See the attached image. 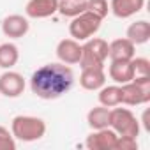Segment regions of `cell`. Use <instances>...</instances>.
I'll list each match as a JSON object with an SVG mask.
<instances>
[{
    "instance_id": "cell-21",
    "label": "cell",
    "mask_w": 150,
    "mask_h": 150,
    "mask_svg": "<svg viewBox=\"0 0 150 150\" xmlns=\"http://www.w3.org/2000/svg\"><path fill=\"white\" fill-rule=\"evenodd\" d=\"M131 64H132V69H134V78H150V60L148 58L134 57L131 60Z\"/></svg>"
},
{
    "instance_id": "cell-8",
    "label": "cell",
    "mask_w": 150,
    "mask_h": 150,
    "mask_svg": "<svg viewBox=\"0 0 150 150\" xmlns=\"http://www.w3.org/2000/svg\"><path fill=\"white\" fill-rule=\"evenodd\" d=\"M118 134L111 129V127H104V129H96L92 131L87 139H85V146L88 150H115V143H117Z\"/></svg>"
},
{
    "instance_id": "cell-17",
    "label": "cell",
    "mask_w": 150,
    "mask_h": 150,
    "mask_svg": "<svg viewBox=\"0 0 150 150\" xmlns=\"http://www.w3.org/2000/svg\"><path fill=\"white\" fill-rule=\"evenodd\" d=\"M87 124L92 131L96 129H104V127H110V108L99 104L96 108H92L88 113H87Z\"/></svg>"
},
{
    "instance_id": "cell-19",
    "label": "cell",
    "mask_w": 150,
    "mask_h": 150,
    "mask_svg": "<svg viewBox=\"0 0 150 150\" xmlns=\"http://www.w3.org/2000/svg\"><path fill=\"white\" fill-rule=\"evenodd\" d=\"M97 97H99V104L106 106V108H115L120 106V85H104L97 90Z\"/></svg>"
},
{
    "instance_id": "cell-2",
    "label": "cell",
    "mask_w": 150,
    "mask_h": 150,
    "mask_svg": "<svg viewBox=\"0 0 150 150\" xmlns=\"http://www.w3.org/2000/svg\"><path fill=\"white\" fill-rule=\"evenodd\" d=\"M11 132L14 139H20L23 143H32L46 134V122L32 115H18L11 122Z\"/></svg>"
},
{
    "instance_id": "cell-6",
    "label": "cell",
    "mask_w": 150,
    "mask_h": 150,
    "mask_svg": "<svg viewBox=\"0 0 150 150\" xmlns=\"http://www.w3.org/2000/svg\"><path fill=\"white\" fill-rule=\"evenodd\" d=\"M108 55H110L108 42L101 37H90L81 44L80 65L81 67H96V65L104 67V62L108 60Z\"/></svg>"
},
{
    "instance_id": "cell-16",
    "label": "cell",
    "mask_w": 150,
    "mask_h": 150,
    "mask_svg": "<svg viewBox=\"0 0 150 150\" xmlns=\"http://www.w3.org/2000/svg\"><path fill=\"white\" fill-rule=\"evenodd\" d=\"M125 37L134 46L148 42V39H150V23L146 20H138V21L131 23L129 28H127V32H125Z\"/></svg>"
},
{
    "instance_id": "cell-10",
    "label": "cell",
    "mask_w": 150,
    "mask_h": 150,
    "mask_svg": "<svg viewBox=\"0 0 150 150\" xmlns=\"http://www.w3.org/2000/svg\"><path fill=\"white\" fill-rule=\"evenodd\" d=\"M58 13V0H28L25 6L27 18L44 20Z\"/></svg>"
},
{
    "instance_id": "cell-7",
    "label": "cell",
    "mask_w": 150,
    "mask_h": 150,
    "mask_svg": "<svg viewBox=\"0 0 150 150\" xmlns=\"http://www.w3.org/2000/svg\"><path fill=\"white\" fill-rule=\"evenodd\" d=\"M25 87L27 81L20 72L7 69L4 74H0V94L4 97H11V99L20 97L25 92Z\"/></svg>"
},
{
    "instance_id": "cell-14",
    "label": "cell",
    "mask_w": 150,
    "mask_h": 150,
    "mask_svg": "<svg viewBox=\"0 0 150 150\" xmlns=\"http://www.w3.org/2000/svg\"><path fill=\"white\" fill-rule=\"evenodd\" d=\"M143 7H145V0H111L110 4V11L120 20L138 14Z\"/></svg>"
},
{
    "instance_id": "cell-22",
    "label": "cell",
    "mask_w": 150,
    "mask_h": 150,
    "mask_svg": "<svg viewBox=\"0 0 150 150\" xmlns=\"http://www.w3.org/2000/svg\"><path fill=\"white\" fill-rule=\"evenodd\" d=\"M87 11L104 20L110 13V4H108V0H87Z\"/></svg>"
},
{
    "instance_id": "cell-12",
    "label": "cell",
    "mask_w": 150,
    "mask_h": 150,
    "mask_svg": "<svg viewBox=\"0 0 150 150\" xmlns=\"http://www.w3.org/2000/svg\"><path fill=\"white\" fill-rule=\"evenodd\" d=\"M81 76H80V85L85 90L97 92L101 87L106 85V72L104 67L96 65V67H81Z\"/></svg>"
},
{
    "instance_id": "cell-4",
    "label": "cell",
    "mask_w": 150,
    "mask_h": 150,
    "mask_svg": "<svg viewBox=\"0 0 150 150\" xmlns=\"http://www.w3.org/2000/svg\"><path fill=\"white\" fill-rule=\"evenodd\" d=\"M110 127L118 136H139V120L129 108H111L110 110Z\"/></svg>"
},
{
    "instance_id": "cell-13",
    "label": "cell",
    "mask_w": 150,
    "mask_h": 150,
    "mask_svg": "<svg viewBox=\"0 0 150 150\" xmlns=\"http://www.w3.org/2000/svg\"><path fill=\"white\" fill-rule=\"evenodd\" d=\"M110 48V60H132L136 53V46L127 37H118L111 42H108Z\"/></svg>"
},
{
    "instance_id": "cell-5",
    "label": "cell",
    "mask_w": 150,
    "mask_h": 150,
    "mask_svg": "<svg viewBox=\"0 0 150 150\" xmlns=\"http://www.w3.org/2000/svg\"><path fill=\"white\" fill-rule=\"evenodd\" d=\"M150 101V78H134L120 85V104L139 106Z\"/></svg>"
},
{
    "instance_id": "cell-9",
    "label": "cell",
    "mask_w": 150,
    "mask_h": 150,
    "mask_svg": "<svg viewBox=\"0 0 150 150\" xmlns=\"http://www.w3.org/2000/svg\"><path fill=\"white\" fill-rule=\"evenodd\" d=\"M28 30H30V23H28L27 16L9 14L2 21V32L9 39H21L28 34Z\"/></svg>"
},
{
    "instance_id": "cell-15",
    "label": "cell",
    "mask_w": 150,
    "mask_h": 150,
    "mask_svg": "<svg viewBox=\"0 0 150 150\" xmlns=\"http://www.w3.org/2000/svg\"><path fill=\"white\" fill-rule=\"evenodd\" d=\"M108 72H110V78L117 85H124L127 81H132L134 78V69L131 60H111Z\"/></svg>"
},
{
    "instance_id": "cell-20",
    "label": "cell",
    "mask_w": 150,
    "mask_h": 150,
    "mask_svg": "<svg viewBox=\"0 0 150 150\" xmlns=\"http://www.w3.org/2000/svg\"><path fill=\"white\" fill-rule=\"evenodd\" d=\"M87 11V0H58V13L67 18H74Z\"/></svg>"
},
{
    "instance_id": "cell-23",
    "label": "cell",
    "mask_w": 150,
    "mask_h": 150,
    "mask_svg": "<svg viewBox=\"0 0 150 150\" xmlns=\"http://www.w3.org/2000/svg\"><path fill=\"white\" fill-rule=\"evenodd\" d=\"M0 150H16V139L4 125H0Z\"/></svg>"
},
{
    "instance_id": "cell-18",
    "label": "cell",
    "mask_w": 150,
    "mask_h": 150,
    "mask_svg": "<svg viewBox=\"0 0 150 150\" xmlns=\"http://www.w3.org/2000/svg\"><path fill=\"white\" fill-rule=\"evenodd\" d=\"M20 60V50L14 42H2L0 44V67L13 69Z\"/></svg>"
},
{
    "instance_id": "cell-3",
    "label": "cell",
    "mask_w": 150,
    "mask_h": 150,
    "mask_svg": "<svg viewBox=\"0 0 150 150\" xmlns=\"http://www.w3.org/2000/svg\"><path fill=\"white\" fill-rule=\"evenodd\" d=\"M101 23L103 20L99 16H96L94 13L90 11H83L81 14L71 18V23H69V34L72 39H76L78 42H85L87 39L94 37L99 28H101Z\"/></svg>"
},
{
    "instance_id": "cell-24",
    "label": "cell",
    "mask_w": 150,
    "mask_h": 150,
    "mask_svg": "<svg viewBox=\"0 0 150 150\" xmlns=\"http://www.w3.org/2000/svg\"><path fill=\"white\" fill-rule=\"evenodd\" d=\"M115 150H138V138L118 136L115 143Z\"/></svg>"
},
{
    "instance_id": "cell-1",
    "label": "cell",
    "mask_w": 150,
    "mask_h": 150,
    "mask_svg": "<svg viewBox=\"0 0 150 150\" xmlns=\"http://www.w3.org/2000/svg\"><path fill=\"white\" fill-rule=\"evenodd\" d=\"M74 85V72L67 64L51 62L35 69L30 76V90L44 101H55Z\"/></svg>"
},
{
    "instance_id": "cell-11",
    "label": "cell",
    "mask_w": 150,
    "mask_h": 150,
    "mask_svg": "<svg viewBox=\"0 0 150 150\" xmlns=\"http://www.w3.org/2000/svg\"><path fill=\"white\" fill-rule=\"evenodd\" d=\"M57 57L62 64L74 65L81 60V44L76 39H62L57 44Z\"/></svg>"
}]
</instances>
